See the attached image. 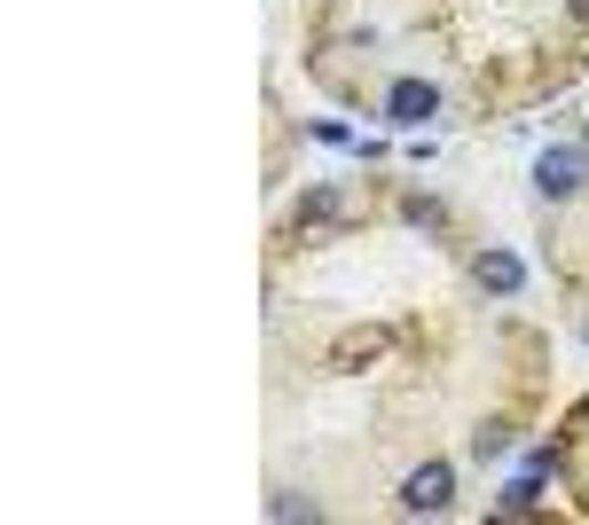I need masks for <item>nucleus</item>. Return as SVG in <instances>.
<instances>
[{"label":"nucleus","instance_id":"f257e3e1","mask_svg":"<svg viewBox=\"0 0 589 525\" xmlns=\"http://www.w3.org/2000/svg\"><path fill=\"white\" fill-rule=\"evenodd\" d=\"M535 181H542V197H574L581 189V149H542Z\"/></svg>","mask_w":589,"mask_h":525},{"label":"nucleus","instance_id":"f03ea898","mask_svg":"<svg viewBox=\"0 0 589 525\" xmlns=\"http://www.w3.org/2000/svg\"><path fill=\"white\" fill-rule=\"evenodd\" d=\"M401 502H409V510H448V463L409 471V479H401Z\"/></svg>","mask_w":589,"mask_h":525},{"label":"nucleus","instance_id":"7ed1b4c3","mask_svg":"<svg viewBox=\"0 0 589 525\" xmlns=\"http://www.w3.org/2000/svg\"><path fill=\"white\" fill-rule=\"evenodd\" d=\"M385 111H393V126H425L441 111V95H433V86H416V78H401L393 95H385Z\"/></svg>","mask_w":589,"mask_h":525},{"label":"nucleus","instance_id":"20e7f679","mask_svg":"<svg viewBox=\"0 0 589 525\" xmlns=\"http://www.w3.org/2000/svg\"><path fill=\"white\" fill-rule=\"evenodd\" d=\"M479 283H487V291H519V259H512V251H487V259H479Z\"/></svg>","mask_w":589,"mask_h":525},{"label":"nucleus","instance_id":"39448f33","mask_svg":"<svg viewBox=\"0 0 589 525\" xmlns=\"http://www.w3.org/2000/svg\"><path fill=\"white\" fill-rule=\"evenodd\" d=\"M503 448H512V423H479V431H472V455H479V463L503 455Z\"/></svg>","mask_w":589,"mask_h":525}]
</instances>
